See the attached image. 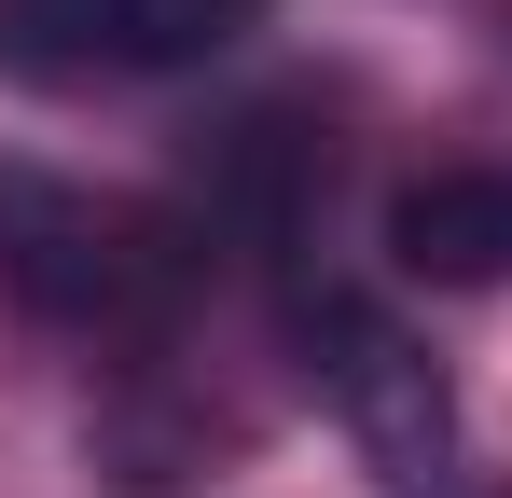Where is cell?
Listing matches in <instances>:
<instances>
[{
    "mask_svg": "<svg viewBox=\"0 0 512 498\" xmlns=\"http://www.w3.org/2000/svg\"><path fill=\"white\" fill-rule=\"evenodd\" d=\"M388 263L429 291H499L512 277V166H429L388 194Z\"/></svg>",
    "mask_w": 512,
    "mask_h": 498,
    "instance_id": "3",
    "label": "cell"
},
{
    "mask_svg": "<svg viewBox=\"0 0 512 498\" xmlns=\"http://www.w3.org/2000/svg\"><path fill=\"white\" fill-rule=\"evenodd\" d=\"M0 70H125V0H0Z\"/></svg>",
    "mask_w": 512,
    "mask_h": 498,
    "instance_id": "4",
    "label": "cell"
},
{
    "mask_svg": "<svg viewBox=\"0 0 512 498\" xmlns=\"http://www.w3.org/2000/svg\"><path fill=\"white\" fill-rule=\"evenodd\" d=\"M250 28H263V0H125V70H208Z\"/></svg>",
    "mask_w": 512,
    "mask_h": 498,
    "instance_id": "5",
    "label": "cell"
},
{
    "mask_svg": "<svg viewBox=\"0 0 512 498\" xmlns=\"http://www.w3.org/2000/svg\"><path fill=\"white\" fill-rule=\"evenodd\" d=\"M291 346H305L319 415H333L388 485H443V457H457V402H443V360H429L388 305H360V291H305V305H291Z\"/></svg>",
    "mask_w": 512,
    "mask_h": 498,
    "instance_id": "2",
    "label": "cell"
},
{
    "mask_svg": "<svg viewBox=\"0 0 512 498\" xmlns=\"http://www.w3.org/2000/svg\"><path fill=\"white\" fill-rule=\"evenodd\" d=\"M208 277V208L97 194L56 166H0V291L56 332H153Z\"/></svg>",
    "mask_w": 512,
    "mask_h": 498,
    "instance_id": "1",
    "label": "cell"
}]
</instances>
